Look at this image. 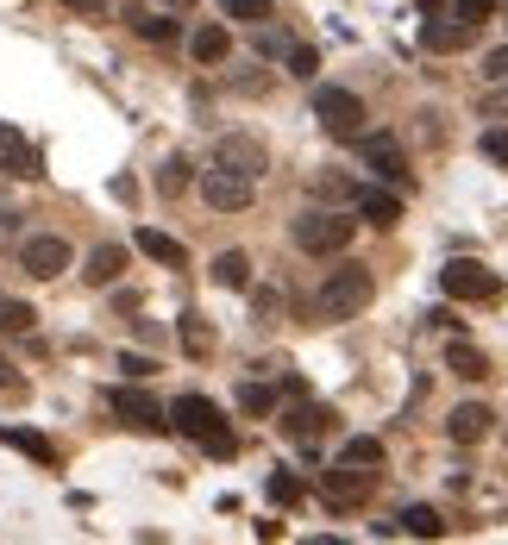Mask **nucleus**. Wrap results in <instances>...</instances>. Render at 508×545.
<instances>
[{
  "instance_id": "obj_1",
  "label": "nucleus",
  "mask_w": 508,
  "mask_h": 545,
  "mask_svg": "<svg viewBox=\"0 0 508 545\" xmlns=\"http://www.w3.org/2000/svg\"><path fill=\"white\" fill-rule=\"evenodd\" d=\"M170 426H176V433H189L207 458H233V452H239L233 426L220 420V408H214L207 395H176V401H170Z\"/></svg>"
},
{
  "instance_id": "obj_2",
  "label": "nucleus",
  "mask_w": 508,
  "mask_h": 545,
  "mask_svg": "<svg viewBox=\"0 0 508 545\" xmlns=\"http://www.w3.org/2000/svg\"><path fill=\"white\" fill-rule=\"evenodd\" d=\"M371 295H377L371 264H352V257H345L339 270H327V282H320L314 307H320V320H358L364 307H371Z\"/></svg>"
},
{
  "instance_id": "obj_3",
  "label": "nucleus",
  "mask_w": 508,
  "mask_h": 545,
  "mask_svg": "<svg viewBox=\"0 0 508 545\" xmlns=\"http://www.w3.org/2000/svg\"><path fill=\"white\" fill-rule=\"evenodd\" d=\"M358 239V220L339 207H308L302 220H295V245L308 257H345V245Z\"/></svg>"
},
{
  "instance_id": "obj_4",
  "label": "nucleus",
  "mask_w": 508,
  "mask_h": 545,
  "mask_svg": "<svg viewBox=\"0 0 508 545\" xmlns=\"http://www.w3.org/2000/svg\"><path fill=\"white\" fill-rule=\"evenodd\" d=\"M371 489H377V470L371 464H333V470H320V502L327 508H358V502H371Z\"/></svg>"
},
{
  "instance_id": "obj_5",
  "label": "nucleus",
  "mask_w": 508,
  "mask_h": 545,
  "mask_svg": "<svg viewBox=\"0 0 508 545\" xmlns=\"http://www.w3.org/2000/svg\"><path fill=\"white\" fill-rule=\"evenodd\" d=\"M201 201L214 207V213H245L251 201H258V176L214 163V170H201Z\"/></svg>"
},
{
  "instance_id": "obj_6",
  "label": "nucleus",
  "mask_w": 508,
  "mask_h": 545,
  "mask_svg": "<svg viewBox=\"0 0 508 545\" xmlns=\"http://www.w3.org/2000/svg\"><path fill=\"white\" fill-rule=\"evenodd\" d=\"M440 289H446V301H496L502 276L490 264H477V257H452V264L440 270Z\"/></svg>"
},
{
  "instance_id": "obj_7",
  "label": "nucleus",
  "mask_w": 508,
  "mask_h": 545,
  "mask_svg": "<svg viewBox=\"0 0 508 545\" xmlns=\"http://www.w3.org/2000/svg\"><path fill=\"white\" fill-rule=\"evenodd\" d=\"M107 408L120 414L126 426H138V433H164V426H170V408H164V401H157L145 383H120V389L107 395Z\"/></svg>"
},
{
  "instance_id": "obj_8",
  "label": "nucleus",
  "mask_w": 508,
  "mask_h": 545,
  "mask_svg": "<svg viewBox=\"0 0 508 545\" xmlns=\"http://www.w3.org/2000/svg\"><path fill=\"white\" fill-rule=\"evenodd\" d=\"M314 120L333 138H358L364 132V101L352 88H314Z\"/></svg>"
},
{
  "instance_id": "obj_9",
  "label": "nucleus",
  "mask_w": 508,
  "mask_h": 545,
  "mask_svg": "<svg viewBox=\"0 0 508 545\" xmlns=\"http://www.w3.org/2000/svg\"><path fill=\"white\" fill-rule=\"evenodd\" d=\"M358 151H364V170H377L383 182L408 188V151H402V138H389V132H358Z\"/></svg>"
},
{
  "instance_id": "obj_10",
  "label": "nucleus",
  "mask_w": 508,
  "mask_h": 545,
  "mask_svg": "<svg viewBox=\"0 0 508 545\" xmlns=\"http://www.w3.org/2000/svg\"><path fill=\"white\" fill-rule=\"evenodd\" d=\"M19 264H26V276H38V282H57V276L69 270V239H51V232H38V239H26Z\"/></svg>"
},
{
  "instance_id": "obj_11",
  "label": "nucleus",
  "mask_w": 508,
  "mask_h": 545,
  "mask_svg": "<svg viewBox=\"0 0 508 545\" xmlns=\"http://www.w3.org/2000/svg\"><path fill=\"white\" fill-rule=\"evenodd\" d=\"M333 426H339L333 408H320V401H302V408H289V414H283V433H289V439H302L308 452H314V439H320V433H333Z\"/></svg>"
},
{
  "instance_id": "obj_12",
  "label": "nucleus",
  "mask_w": 508,
  "mask_h": 545,
  "mask_svg": "<svg viewBox=\"0 0 508 545\" xmlns=\"http://www.w3.org/2000/svg\"><path fill=\"white\" fill-rule=\"evenodd\" d=\"M0 170L19 176V182H38V176H44V170H38V151H32L13 126H0Z\"/></svg>"
},
{
  "instance_id": "obj_13",
  "label": "nucleus",
  "mask_w": 508,
  "mask_h": 545,
  "mask_svg": "<svg viewBox=\"0 0 508 545\" xmlns=\"http://www.w3.org/2000/svg\"><path fill=\"white\" fill-rule=\"evenodd\" d=\"M477 38V26H471V19H452V26H446V19L440 13H427V26H421V44H427V51H465V44Z\"/></svg>"
},
{
  "instance_id": "obj_14",
  "label": "nucleus",
  "mask_w": 508,
  "mask_h": 545,
  "mask_svg": "<svg viewBox=\"0 0 508 545\" xmlns=\"http://www.w3.org/2000/svg\"><path fill=\"white\" fill-rule=\"evenodd\" d=\"M490 426H496V414L483 408V401H458L452 420H446V433H452L458 445H477V439H490Z\"/></svg>"
},
{
  "instance_id": "obj_15",
  "label": "nucleus",
  "mask_w": 508,
  "mask_h": 545,
  "mask_svg": "<svg viewBox=\"0 0 508 545\" xmlns=\"http://www.w3.org/2000/svg\"><path fill=\"white\" fill-rule=\"evenodd\" d=\"M214 163H226V170H245V176H264V170H270V157H264L258 138H220Z\"/></svg>"
},
{
  "instance_id": "obj_16",
  "label": "nucleus",
  "mask_w": 508,
  "mask_h": 545,
  "mask_svg": "<svg viewBox=\"0 0 508 545\" xmlns=\"http://www.w3.org/2000/svg\"><path fill=\"white\" fill-rule=\"evenodd\" d=\"M358 220H371L377 232L402 226V195H389V188H358Z\"/></svg>"
},
{
  "instance_id": "obj_17",
  "label": "nucleus",
  "mask_w": 508,
  "mask_h": 545,
  "mask_svg": "<svg viewBox=\"0 0 508 545\" xmlns=\"http://www.w3.org/2000/svg\"><path fill=\"white\" fill-rule=\"evenodd\" d=\"M138 251H145L151 264H170V270H182V264H189V245H182V239H170V232H157V226H138Z\"/></svg>"
},
{
  "instance_id": "obj_18",
  "label": "nucleus",
  "mask_w": 508,
  "mask_h": 545,
  "mask_svg": "<svg viewBox=\"0 0 508 545\" xmlns=\"http://www.w3.org/2000/svg\"><path fill=\"white\" fill-rule=\"evenodd\" d=\"M120 270H126V245H95V251H88V264H82V282L107 289V282H120Z\"/></svg>"
},
{
  "instance_id": "obj_19",
  "label": "nucleus",
  "mask_w": 508,
  "mask_h": 545,
  "mask_svg": "<svg viewBox=\"0 0 508 545\" xmlns=\"http://www.w3.org/2000/svg\"><path fill=\"white\" fill-rule=\"evenodd\" d=\"M189 51H195V63H207V69H214V63H226V57H233V32H226V26H201V32L189 38Z\"/></svg>"
},
{
  "instance_id": "obj_20",
  "label": "nucleus",
  "mask_w": 508,
  "mask_h": 545,
  "mask_svg": "<svg viewBox=\"0 0 508 545\" xmlns=\"http://www.w3.org/2000/svg\"><path fill=\"white\" fill-rule=\"evenodd\" d=\"M207 276H214L220 289H251V257H245V251H220Z\"/></svg>"
},
{
  "instance_id": "obj_21",
  "label": "nucleus",
  "mask_w": 508,
  "mask_h": 545,
  "mask_svg": "<svg viewBox=\"0 0 508 545\" xmlns=\"http://www.w3.org/2000/svg\"><path fill=\"white\" fill-rule=\"evenodd\" d=\"M446 370H452V376H465V383H483V376H490V358H483L477 345L458 339V345L446 351Z\"/></svg>"
},
{
  "instance_id": "obj_22",
  "label": "nucleus",
  "mask_w": 508,
  "mask_h": 545,
  "mask_svg": "<svg viewBox=\"0 0 508 545\" xmlns=\"http://www.w3.org/2000/svg\"><path fill=\"white\" fill-rule=\"evenodd\" d=\"M13 445V452H26V458H38V464H57V445L44 439V433H26V426H7V433H0Z\"/></svg>"
},
{
  "instance_id": "obj_23",
  "label": "nucleus",
  "mask_w": 508,
  "mask_h": 545,
  "mask_svg": "<svg viewBox=\"0 0 508 545\" xmlns=\"http://www.w3.org/2000/svg\"><path fill=\"white\" fill-rule=\"evenodd\" d=\"M402 533H414V539H440V533H446V520H440V508L414 502V508H402Z\"/></svg>"
},
{
  "instance_id": "obj_24",
  "label": "nucleus",
  "mask_w": 508,
  "mask_h": 545,
  "mask_svg": "<svg viewBox=\"0 0 508 545\" xmlns=\"http://www.w3.org/2000/svg\"><path fill=\"white\" fill-rule=\"evenodd\" d=\"M38 326V307L32 301H0V339H19Z\"/></svg>"
},
{
  "instance_id": "obj_25",
  "label": "nucleus",
  "mask_w": 508,
  "mask_h": 545,
  "mask_svg": "<svg viewBox=\"0 0 508 545\" xmlns=\"http://www.w3.org/2000/svg\"><path fill=\"white\" fill-rule=\"evenodd\" d=\"M176 333H182V351H189V358H207V351H214V333H207V320H201V314H182V320H176Z\"/></svg>"
},
{
  "instance_id": "obj_26",
  "label": "nucleus",
  "mask_w": 508,
  "mask_h": 545,
  "mask_svg": "<svg viewBox=\"0 0 508 545\" xmlns=\"http://www.w3.org/2000/svg\"><path fill=\"white\" fill-rule=\"evenodd\" d=\"M132 26L145 44H176L182 38V19H170V13H145V19H132Z\"/></svg>"
},
{
  "instance_id": "obj_27",
  "label": "nucleus",
  "mask_w": 508,
  "mask_h": 545,
  "mask_svg": "<svg viewBox=\"0 0 508 545\" xmlns=\"http://www.w3.org/2000/svg\"><path fill=\"white\" fill-rule=\"evenodd\" d=\"M345 464H383V439H371V433H358V439H345V452H339Z\"/></svg>"
},
{
  "instance_id": "obj_28",
  "label": "nucleus",
  "mask_w": 508,
  "mask_h": 545,
  "mask_svg": "<svg viewBox=\"0 0 508 545\" xmlns=\"http://www.w3.org/2000/svg\"><path fill=\"white\" fill-rule=\"evenodd\" d=\"M239 408H245V414H258V420L276 414V389H270V383H245V389H239Z\"/></svg>"
},
{
  "instance_id": "obj_29",
  "label": "nucleus",
  "mask_w": 508,
  "mask_h": 545,
  "mask_svg": "<svg viewBox=\"0 0 508 545\" xmlns=\"http://www.w3.org/2000/svg\"><path fill=\"white\" fill-rule=\"evenodd\" d=\"M182 188H189V163L164 157V170H157V195H182Z\"/></svg>"
},
{
  "instance_id": "obj_30",
  "label": "nucleus",
  "mask_w": 508,
  "mask_h": 545,
  "mask_svg": "<svg viewBox=\"0 0 508 545\" xmlns=\"http://www.w3.org/2000/svg\"><path fill=\"white\" fill-rule=\"evenodd\" d=\"M226 19H245V26H264L270 19V0H220Z\"/></svg>"
},
{
  "instance_id": "obj_31",
  "label": "nucleus",
  "mask_w": 508,
  "mask_h": 545,
  "mask_svg": "<svg viewBox=\"0 0 508 545\" xmlns=\"http://www.w3.org/2000/svg\"><path fill=\"white\" fill-rule=\"evenodd\" d=\"M270 502H276V508H295V502H302V477L276 470V477H270Z\"/></svg>"
},
{
  "instance_id": "obj_32",
  "label": "nucleus",
  "mask_w": 508,
  "mask_h": 545,
  "mask_svg": "<svg viewBox=\"0 0 508 545\" xmlns=\"http://www.w3.org/2000/svg\"><path fill=\"white\" fill-rule=\"evenodd\" d=\"M289 76H314V69H320V51H314V44H289Z\"/></svg>"
},
{
  "instance_id": "obj_33",
  "label": "nucleus",
  "mask_w": 508,
  "mask_h": 545,
  "mask_svg": "<svg viewBox=\"0 0 508 545\" xmlns=\"http://www.w3.org/2000/svg\"><path fill=\"white\" fill-rule=\"evenodd\" d=\"M314 195H327V201H358V188L345 182V176H314Z\"/></svg>"
},
{
  "instance_id": "obj_34",
  "label": "nucleus",
  "mask_w": 508,
  "mask_h": 545,
  "mask_svg": "<svg viewBox=\"0 0 508 545\" xmlns=\"http://www.w3.org/2000/svg\"><path fill=\"white\" fill-rule=\"evenodd\" d=\"M120 370L132 376V383H151V376H157V364H151V358H138V351H120Z\"/></svg>"
},
{
  "instance_id": "obj_35",
  "label": "nucleus",
  "mask_w": 508,
  "mask_h": 545,
  "mask_svg": "<svg viewBox=\"0 0 508 545\" xmlns=\"http://www.w3.org/2000/svg\"><path fill=\"white\" fill-rule=\"evenodd\" d=\"M483 157H490V163H502V170H508V132H483V145H477Z\"/></svg>"
},
{
  "instance_id": "obj_36",
  "label": "nucleus",
  "mask_w": 508,
  "mask_h": 545,
  "mask_svg": "<svg viewBox=\"0 0 508 545\" xmlns=\"http://www.w3.org/2000/svg\"><path fill=\"white\" fill-rule=\"evenodd\" d=\"M458 19H471V26H483V19H490L496 13V0H458V7H452Z\"/></svg>"
},
{
  "instance_id": "obj_37",
  "label": "nucleus",
  "mask_w": 508,
  "mask_h": 545,
  "mask_svg": "<svg viewBox=\"0 0 508 545\" xmlns=\"http://www.w3.org/2000/svg\"><path fill=\"white\" fill-rule=\"evenodd\" d=\"M258 51H264V57H289V38L270 32V26H258Z\"/></svg>"
},
{
  "instance_id": "obj_38",
  "label": "nucleus",
  "mask_w": 508,
  "mask_h": 545,
  "mask_svg": "<svg viewBox=\"0 0 508 545\" xmlns=\"http://www.w3.org/2000/svg\"><path fill=\"white\" fill-rule=\"evenodd\" d=\"M483 82H508V44H502V51H490V57H483Z\"/></svg>"
},
{
  "instance_id": "obj_39",
  "label": "nucleus",
  "mask_w": 508,
  "mask_h": 545,
  "mask_svg": "<svg viewBox=\"0 0 508 545\" xmlns=\"http://www.w3.org/2000/svg\"><path fill=\"white\" fill-rule=\"evenodd\" d=\"M63 7H76V13H101L107 0H63Z\"/></svg>"
},
{
  "instance_id": "obj_40",
  "label": "nucleus",
  "mask_w": 508,
  "mask_h": 545,
  "mask_svg": "<svg viewBox=\"0 0 508 545\" xmlns=\"http://www.w3.org/2000/svg\"><path fill=\"white\" fill-rule=\"evenodd\" d=\"M157 7H170V13H182V7H189V0H157Z\"/></svg>"
},
{
  "instance_id": "obj_41",
  "label": "nucleus",
  "mask_w": 508,
  "mask_h": 545,
  "mask_svg": "<svg viewBox=\"0 0 508 545\" xmlns=\"http://www.w3.org/2000/svg\"><path fill=\"white\" fill-rule=\"evenodd\" d=\"M446 7V0H421V13H440Z\"/></svg>"
}]
</instances>
